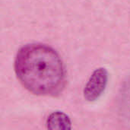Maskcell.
I'll list each match as a JSON object with an SVG mask.
<instances>
[{
	"label": "cell",
	"instance_id": "3957f363",
	"mask_svg": "<svg viewBox=\"0 0 130 130\" xmlns=\"http://www.w3.org/2000/svg\"><path fill=\"white\" fill-rule=\"evenodd\" d=\"M46 127L50 129H71L72 123L69 117L66 113L56 111L48 117L46 120Z\"/></svg>",
	"mask_w": 130,
	"mask_h": 130
},
{
	"label": "cell",
	"instance_id": "6da1fadb",
	"mask_svg": "<svg viewBox=\"0 0 130 130\" xmlns=\"http://www.w3.org/2000/svg\"><path fill=\"white\" fill-rule=\"evenodd\" d=\"M14 72L22 86L39 96H56L65 88L66 72L59 53L43 43H30L18 50Z\"/></svg>",
	"mask_w": 130,
	"mask_h": 130
},
{
	"label": "cell",
	"instance_id": "7a4b0ae2",
	"mask_svg": "<svg viewBox=\"0 0 130 130\" xmlns=\"http://www.w3.org/2000/svg\"><path fill=\"white\" fill-rule=\"evenodd\" d=\"M108 72L104 68L96 69L88 79L84 90L86 101L93 102L97 101L104 93L107 85Z\"/></svg>",
	"mask_w": 130,
	"mask_h": 130
}]
</instances>
